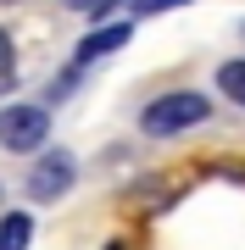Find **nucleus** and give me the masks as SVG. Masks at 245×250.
I'll return each instance as SVG.
<instances>
[{"label":"nucleus","instance_id":"obj_1","mask_svg":"<svg viewBox=\"0 0 245 250\" xmlns=\"http://www.w3.org/2000/svg\"><path fill=\"white\" fill-rule=\"evenodd\" d=\"M212 117V100L206 95H195V89H167V95H156L145 111H139V128H145L151 139H173V134H184V128H200Z\"/></svg>","mask_w":245,"mask_h":250},{"label":"nucleus","instance_id":"obj_2","mask_svg":"<svg viewBox=\"0 0 245 250\" xmlns=\"http://www.w3.org/2000/svg\"><path fill=\"white\" fill-rule=\"evenodd\" d=\"M73 178H78V161H73V150H45L28 167V200H62L67 189H73Z\"/></svg>","mask_w":245,"mask_h":250},{"label":"nucleus","instance_id":"obj_3","mask_svg":"<svg viewBox=\"0 0 245 250\" xmlns=\"http://www.w3.org/2000/svg\"><path fill=\"white\" fill-rule=\"evenodd\" d=\"M45 134H50V111L45 106H6L0 111V145L6 150L28 156V150L45 145Z\"/></svg>","mask_w":245,"mask_h":250},{"label":"nucleus","instance_id":"obj_4","mask_svg":"<svg viewBox=\"0 0 245 250\" xmlns=\"http://www.w3.org/2000/svg\"><path fill=\"white\" fill-rule=\"evenodd\" d=\"M128 34H134L128 22H106V28H95V34H84V39H78V50H73V67H89V62H100V56L123 50V45H128Z\"/></svg>","mask_w":245,"mask_h":250},{"label":"nucleus","instance_id":"obj_5","mask_svg":"<svg viewBox=\"0 0 245 250\" xmlns=\"http://www.w3.org/2000/svg\"><path fill=\"white\" fill-rule=\"evenodd\" d=\"M34 245V217L28 211H6L0 217V250H28Z\"/></svg>","mask_w":245,"mask_h":250},{"label":"nucleus","instance_id":"obj_6","mask_svg":"<svg viewBox=\"0 0 245 250\" xmlns=\"http://www.w3.org/2000/svg\"><path fill=\"white\" fill-rule=\"evenodd\" d=\"M218 89L234 100V106H245V56H240V62H223V67H218Z\"/></svg>","mask_w":245,"mask_h":250},{"label":"nucleus","instance_id":"obj_7","mask_svg":"<svg viewBox=\"0 0 245 250\" xmlns=\"http://www.w3.org/2000/svg\"><path fill=\"white\" fill-rule=\"evenodd\" d=\"M11 72H17V50H11V34L0 28V83H11Z\"/></svg>","mask_w":245,"mask_h":250},{"label":"nucleus","instance_id":"obj_8","mask_svg":"<svg viewBox=\"0 0 245 250\" xmlns=\"http://www.w3.org/2000/svg\"><path fill=\"white\" fill-rule=\"evenodd\" d=\"M67 6L84 11V17H100V11H111V6H117V0H67Z\"/></svg>","mask_w":245,"mask_h":250},{"label":"nucleus","instance_id":"obj_9","mask_svg":"<svg viewBox=\"0 0 245 250\" xmlns=\"http://www.w3.org/2000/svg\"><path fill=\"white\" fill-rule=\"evenodd\" d=\"M167 6H184V0H134L139 17H151V11H167Z\"/></svg>","mask_w":245,"mask_h":250},{"label":"nucleus","instance_id":"obj_10","mask_svg":"<svg viewBox=\"0 0 245 250\" xmlns=\"http://www.w3.org/2000/svg\"><path fill=\"white\" fill-rule=\"evenodd\" d=\"M106 250H123V245H106Z\"/></svg>","mask_w":245,"mask_h":250}]
</instances>
